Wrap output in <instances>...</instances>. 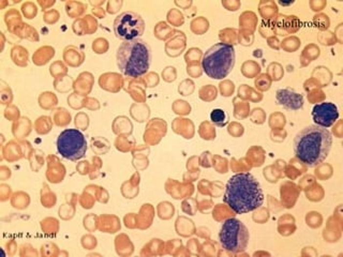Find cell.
<instances>
[{"label":"cell","instance_id":"obj_1","mask_svg":"<svg viewBox=\"0 0 343 257\" xmlns=\"http://www.w3.org/2000/svg\"><path fill=\"white\" fill-rule=\"evenodd\" d=\"M223 201L237 215L257 210L264 203L261 183L250 173L235 174L226 182Z\"/></svg>","mask_w":343,"mask_h":257},{"label":"cell","instance_id":"obj_2","mask_svg":"<svg viewBox=\"0 0 343 257\" xmlns=\"http://www.w3.org/2000/svg\"><path fill=\"white\" fill-rule=\"evenodd\" d=\"M333 136L326 128L312 124L300 131L294 138V152L296 158L309 167L323 163L328 157Z\"/></svg>","mask_w":343,"mask_h":257},{"label":"cell","instance_id":"obj_3","mask_svg":"<svg viewBox=\"0 0 343 257\" xmlns=\"http://www.w3.org/2000/svg\"><path fill=\"white\" fill-rule=\"evenodd\" d=\"M116 60L124 75L132 79L140 78L150 68L151 50L142 39L124 41L118 47Z\"/></svg>","mask_w":343,"mask_h":257},{"label":"cell","instance_id":"obj_4","mask_svg":"<svg viewBox=\"0 0 343 257\" xmlns=\"http://www.w3.org/2000/svg\"><path fill=\"white\" fill-rule=\"evenodd\" d=\"M235 50L228 43H217L204 54L202 59L203 71L213 79H223L235 65Z\"/></svg>","mask_w":343,"mask_h":257},{"label":"cell","instance_id":"obj_5","mask_svg":"<svg viewBox=\"0 0 343 257\" xmlns=\"http://www.w3.org/2000/svg\"><path fill=\"white\" fill-rule=\"evenodd\" d=\"M250 235L247 226L236 217L225 220L219 233L221 247L230 253H241L248 247Z\"/></svg>","mask_w":343,"mask_h":257},{"label":"cell","instance_id":"obj_6","mask_svg":"<svg viewBox=\"0 0 343 257\" xmlns=\"http://www.w3.org/2000/svg\"><path fill=\"white\" fill-rule=\"evenodd\" d=\"M56 146L59 155L70 161L81 160L87 151L86 138L76 129L64 130L58 135Z\"/></svg>","mask_w":343,"mask_h":257},{"label":"cell","instance_id":"obj_7","mask_svg":"<svg viewBox=\"0 0 343 257\" xmlns=\"http://www.w3.org/2000/svg\"><path fill=\"white\" fill-rule=\"evenodd\" d=\"M145 31V21L133 11H125L114 20V32L118 39L130 41L140 39Z\"/></svg>","mask_w":343,"mask_h":257},{"label":"cell","instance_id":"obj_8","mask_svg":"<svg viewBox=\"0 0 343 257\" xmlns=\"http://www.w3.org/2000/svg\"><path fill=\"white\" fill-rule=\"evenodd\" d=\"M339 118V109L335 103L323 102L317 104L312 109L314 123L322 128H330Z\"/></svg>","mask_w":343,"mask_h":257},{"label":"cell","instance_id":"obj_9","mask_svg":"<svg viewBox=\"0 0 343 257\" xmlns=\"http://www.w3.org/2000/svg\"><path fill=\"white\" fill-rule=\"evenodd\" d=\"M276 100L279 105L290 111H298L305 104L303 96L291 88H281L276 92Z\"/></svg>","mask_w":343,"mask_h":257},{"label":"cell","instance_id":"obj_10","mask_svg":"<svg viewBox=\"0 0 343 257\" xmlns=\"http://www.w3.org/2000/svg\"><path fill=\"white\" fill-rule=\"evenodd\" d=\"M48 168L46 172V178L49 182L52 183H59L62 182L64 175H65V168L62 164L58 158L54 156H49L47 158Z\"/></svg>","mask_w":343,"mask_h":257},{"label":"cell","instance_id":"obj_11","mask_svg":"<svg viewBox=\"0 0 343 257\" xmlns=\"http://www.w3.org/2000/svg\"><path fill=\"white\" fill-rule=\"evenodd\" d=\"M30 131H31V122L29 118L21 117V119H18L13 123L12 133L14 135V138H26V136L30 133Z\"/></svg>","mask_w":343,"mask_h":257},{"label":"cell","instance_id":"obj_12","mask_svg":"<svg viewBox=\"0 0 343 257\" xmlns=\"http://www.w3.org/2000/svg\"><path fill=\"white\" fill-rule=\"evenodd\" d=\"M55 55L54 47L51 46H43L34 54L32 57V61L37 65H44L46 64L49 60H51Z\"/></svg>","mask_w":343,"mask_h":257},{"label":"cell","instance_id":"obj_13","mask_svg":"<svg viewBox=\"0 0 343 257\" xmlns=\"http://www.w3.org/2000/svg\"><path fill=\"white\" fill-rule=\"evenodd\" d=\"M23 147H21V145L15 144L14 141H10L7 146L3 147V156L10 162L20 160V158H23Z\"/></svg>","mask_w":343,"mask_h":257},{"label":"cell","instance_id":"obj_14","mask_svg":"<svg viewBox=\"0 0 343 257\" xmlns=\"http://www.w3.org/2000/svg\"><path fill=\"white\" fill-rule=\"evenodd\" d=\"M13 62L20 67H26L28 63V51L21 46H14L11 51Z\"/></svg>","mask_w":343,"mask_h":257},{"label":"cell","instance_id":"obj_15","mask_svg":"<svg viewBox=\"0 0 343 257\" xmlns=\"http://www.w3.org/2000/svg\"><path fill=\"white\" fill-rule=\"evenodd\" d=\"M64 59L71 67H79L83 62V58L79 57V50L72 45L65 47L64 52Z\"/></svg>","mask_w":343,"mask_h":257},{"label":"cell","instance_id":"obj_16","mask_svg":"<svg viewBox=\"0 0 343 257\" xmlns=\"http://www.w3.org/2000/svg\"><path fill=\"white\" fill-rule=\"evenodd\" d=\"M210 120L217 127H225L229 123V115L222 108H214L210 113Z\"/></svg>","mask_w":343,"mask_h":257},{"label":"cell","instance_id":"obj_17","mask_svg":"<svg viewBox=\"0 0 343 257\" xmlns=\"http://www.w3.org/2000/svg\"><path fill=\"white\" fill-rule=\"evenodd\" d=\"M53 128V121L52 118L48 116H41L37 119L35 122V129L36 132L40 135L47 134L49 131Z\"/></svg>","mask_w":343,"mask_h":257},{"label":"cell","instance_id":"obj_18","mask_svg":"<svg viewBox=\"0 0 343 257\" xmlns=\"http://www.w3.org/2000/svg\"><path fill=\"white\" fill-rule=\"evenodd\" d=\"M57 97L52 92H43L41 96L39 97V104L44 109H52L57 105Z\"/></svg>","mask_w":343,"mask_h":257},{"label":"cell","instance_id":"obj_19","mask_svg":"<svg viewBox=\"0 0 343 257\" xmlns=\"http://www.w3.org/2000/svg\"><path fill=\"white\" fill-rule=\"evenodd\" d=\"M41 203L45 208H53L56 204V195L48 189L46 184H43L42 187Z\"/></svg>","mask_w":343,"mask_h":257},{"label":"cell","instance_id":"obj_20","mask_svg":"<svg viewBox=\"0 0 343 257\" xmlns=\"http://www.w3.org/2000/svg\"><path fill=\"white\" fill-rule=\"evenodd\" d=\"M30 203L29 195L24 192H18L13 195L12 198V206L16 209H25V208L28 207Z\"/></svg>","mask_w":343,"mask_h":257},{"label":"cell","instance_id":"obj_21","mask_svg":"<svg viewBox=\"0 0 343 257\" xmlns=\"http://www.w3.org/2000/svg\"><path fill=\"white\" fill-rule=\"evenodd\" d=\"M54 120L58 127H65L71 122V115L65 108H58L54 115Z\"/></svg>","mask_w":343,"mask_h":257},{"label":"cell","instance_id":"obj_22","mask_svg":"<svg viewBox=\"0 0 343 257\" xmlns=\"http://www.w3.org/2000/svg\"><path fill=\"white\" fill-rule=\"evenodd\" d=\"M5 23H7L8 25V29L12 32V27H13V24L15 26H18V21H21V15L20 13L18 12V11H15V10H11L9 11V12L5 13Z\"/></svg>","mask_w":343,"mask_h":257},{"label":"cell","instance_id":"obj_23","mask_svg":"<svg viewBox=\"0 0 343 257\" xmlns=\"http://www.w3.org/2000/svg\"><path fill=\"white\" fill-rule=\"evenodd\" d=\"M47 218H44L41 222V228L44 233L46 234H57L58 232V221L56 218H53L52 224H48Z\"/></svg>","mask_w":343,"mask_h":257},{"label":"cell","instance_id":"obj_24","mask_svg":"<svg viewBox=\"0 0 343 257\" xmlns=\"http://www.w3.org/2000/svg\"><path fill=\"white\" fill-rule=\"evenodd\" d=\"M21 11H23V13L26 16V19H28V20L34 19L38 13L37 5L32 2L24 3L23 7H21Z\"/></svg>","mask_w":343,"mask_h":257},{"label":"cell","instance_id":"obj_25","mask_svg":"<svg viewBox=\"0 0 343 257\" xmlns=\"http://www.w3.org/2000/svg\"><path fill=\"white\" fill-rule=\"evenodd\" d=\"M1 201H5V200H8L10 198V194H11V188L9 187V185H7V189H5L4 191V187H3V184H1Z\"/></svg>","mask_w":343,"mask_h":257},{"label":"cell","instance_id":"obj_26","mask_svg":"<svg viewBox=\"0 0 343 257\" xmlns=\"http://www.w3.org/2000/svg\"><path fill=\"white\" fill-rule=\"evenodd\" d=\"M55 3V1H52V2H39V4H41L42 7H43V10H45L47 8V5H53Z\"/></svg>","mask_w":343,"mask_h":257}]
</instances>
